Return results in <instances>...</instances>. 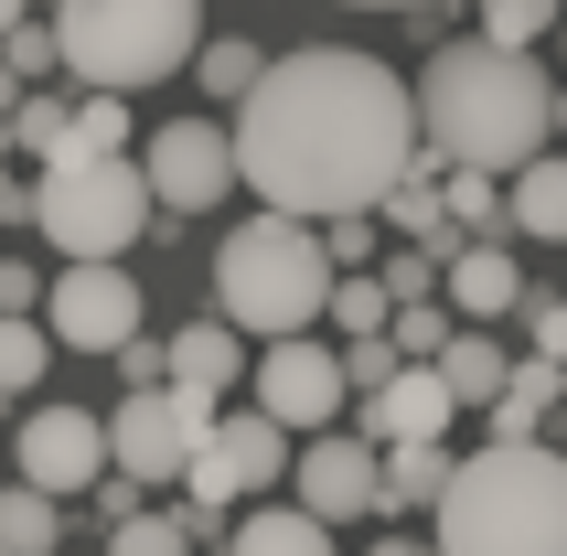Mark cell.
<instances>
[{
	"label": "cell",
	"instance_id": "cell-1",
	"mask_svg": "<svg viewBox=\"0 0 567 556\" xmlns=\"http://www.w3.org/2000/svg\"><path fill=\"white\" fill-rule=\"evenodd\" d=\"M408 161H417V96L396 64L353 54V43L268 54L257 96L236 107V183L300 225L375 215L408 183Z\"/></svg>",
	"mask_w": 567,
	"mask_h": 556
},
{
	"label": "cell",
	"instance_id": "cell-2",
	"mask_svg": "<svg viewBox=\"0 0 567 556\" xmlns=\"http://www.w3.org/2000/svg\"><path fill=\"white\" fill-rule=\"evenodd\" d=\"M408 96H417V151L440 161V172H493V183H514V172L546 161V140H557L546 64L504 54V43H482V32L440 43V54L417 64Z\"/></svg>",
	"mask_w": 567,
	"mask_h": 556
},
{
	"label": "cell",
	"instance_id": "cell-3",
	"mask_svg": "<svg viewBox=\"0 0 567 556\" xmlns=\"http://www.w3.org/2000/svg\"><path fill=\"white\" fill-rule=\"evenodd\" d=\"M429 546L440 556H567V450H546V439L493 450L482 439L472 461L450 471Z\"/></svg>",
	"mask_w": 567,
	"mask_h": 556
},
{
	"label": "cell",
	"instance_id": "cell-4",
	"mask_svg": "<svg viewBox=\"0 0 567 556\" xmlns=\"http://www.w3.org/2000/svg\"><path fill=\"white\" fill-rule=\"evenodd\" d=\"M332 278H343V268L321 257V225H300V215H247L215 247V310L236 321V332L289 342V332H311L321 310H332Z\"/></svg>",
	"mask_w": 567,
	"mask_h": 556
},
{
	"label": "cell",
	"instance_id": "cell-5",
	"mask_svg": "<svg viewBox=\"0 0 567 556\" xmlns=\"http://www.w3.org/2000/svg\"><path fill=\"white\" fill-rule=\"evenodd\" d=\"M204 43L193 0H54V54L86 96H140L161 75H183Z\"/></svg>",
	"mask_w": 567,
	"mask_h": 556
},
{
	"label": "cell",
	"instance_id": "cell-6",
	"mask_svg": "<svg viewBox=\"0 0 567 556\" xmlns=\"http://www.w3.org/2000/svg\"><path fill=\"white\" fill-rule=\"evenodd\" d=\"M151 183H140V161H43L32 172V225H43V247L75 257H128L151 236Z\"/></svg>",
	"mask_w": 567,
	"mask_h": 556
},
{
	"label": "cell",
	"instance_id": "cell-7",
	"mask_svg": "<svg viewBox=\"0 0 567 556\" xmlns=\"http://www.w3.org/2000/svg\"><path fill=\"white\" fill-rule=\"evenodd\" d=\"M204 450H215V406L183 397V385H128L107 406V471H128L140 493L151 482H183Z\"/></svg>",
	"mask_w": 567,
	"mask_h": 556
},
{
	"label": "cell",
	"instance_id": "cell-8",
	"mask_svg": "<svg viewBox=\"0 0 567 556\" xmlns=\"http://www.w3.org/2000/svg\"><path fill=\"white\" fill-rule=\"evenodd\" d=\"M140 321H151V300H140L128 257H75V268L43 289V332H54L64 353H107V364H118V342H140Z\"/></svg>",
	"mask_w": 567,
	"mask_h": 556
},
{
	"label": "cell",
	"instance_id": "cell-9",
	"mask_svg": "<svg viewBox=\"0 0 567 556\" xmlns=\"http://www.w3.org/2000/svg\"><path fill=\"white\" fill-rule=\"evenodd\" d=\"M11 471H22L32 493H96L107 482V406H54L32 397L22 418H11Z\"/></svg>",
	"mask_w": 567,
	"mask_h": 556
},
{
	"label": "cell",
	"instance_id": "cell-10",
	"mask_svg": "<svg viewBox=\"0 0 567 556\" xmlns=\"http://www.w3.org/2000/svg\"><path fill=\"white\" fill-rule=\"evenodd\" d=\"M140 183H151L161 215H215L236 193V128L225 119H161L140 140Z\"/></svg>",
	"mask_w": 567,
	"mask_h": 556
},
{
	"label": "cell",
	"instance_id": "cell-11",
	"mask_svg": "<svg viewBox=\"0 0 567 556\" xmlns=\"http://www.w3.org/2000/svg\"><path fill=\"white\" fill-rule=\"evenodd\" d=\"M289 503L321 514V525H375V514H385V450L364 429L300 439V461H289Z\"/></svg>",
	"mask_w": 567,
	"mask_h": 556
},
{
	"label": "cell",
	"instance_id": "cell-12",
	"mask_svg": "<svg viewBox=\"0 0 567 556\" xmlns=\"http://www.w3.org/2000/svg\"><path fill=\"white\" fill-rule=\"evenodd\" d=\"M247 385H257V406H268L279 429H300V439H321L332 418H343V397H353L343 353H332V342H311V332L268 342V353L247 364Z\"/></svg>",
	"mask_w": 567,
	"mask_h": 556
},
{
	"label": "cell",
	"instance_id": "cell-13",
	"mask_svg": "<svg viewBox=\"0 0 567 556\" xmlns=\"http://www.w3.org/2000/svg\"><path fill=\"white\" fill-rule=\"evenodd\" d=\"M440 300H450V321H514V310H525V257H514L504 236H450Z\"/></svg>",
	"mask_w": 567,
	"mask_h": 556
},
{
	"label": "cell",
	"instance_id": "cell-14",
	"mask_svg": "<svg viewBox=\"0 0 567 556\" xmlns=\"http://www.w3.org/2000/svg\"><path fill=\"white\" fill-rule=\"evenodd\" d=\"M450 418H461V397L440 385V364H396L364 397V439L375 450H417V439H450Z\"/></svg>",
	"mask_w": 567,
	"mask_h": 556
},
{
	"label": "cell",
	"instance_id": "cell-15",
	"mask_svg": "<svg viewBox=\"0 0 567 556\" xmlns=\"http://www.w3.org/2000/svg\"><path fill=\"white\" fill-rule=\"evenodd\" d=\"M546 418H567V364H536V353H514L504 397L482 406V429H493V450H525V439H546Z\"/></svg>",
	"mask_w": 567,
	"mask_h": 556
},
{
	"label": "cell",
	"instance_id": "cell-16",
	"mask_svg": "<svg viewBox=\"0 0 567 556\" xmlns=\"http://www.w3.org/2000/svg\"><path fill=\"white\" fill-rule=\"evenodd\" d=\"M161 353H172V385H183V397H204V406H225V385L257 364V353H247V332H236L225 310H215V321H193V332H172Z\"/></svg>",
	"mask_w": 567,
	"mask_h": 556
},
{
	"label": "cell",
	"instance_id": "cell-17",
	"mask_svg": "<svg viewBox=\"0 0 567 556\" xmlns=\"http://www.w3.org/2000/svg\"><path fill=\"white\" fill-rule=\"evenodd\" d=\"M215 461H225V482L236 493H279L289 482V429L257 406V418H215Z\"/></svg>",
	"mask_w": 567,
	"mask_h": 556
},
{
	"label": "cell",
	"instance_id": "cell-18",
	"mask_svg": "<svg viewBox=\"0 0 567 556\" xmlns=\"http://www.w3.org/2000/svg\"><path fill=\"white\" fill-rule=\"evenodd\" d=\"M504 236H536V247H567V151L525 161L504 183Z\"/></svg>",
	"mask_w": 567,
	"mask_h": 556
},
{
	"label": "cell",
	"instance_id": "cell-19",
	"mask_svg": "<svg viewBox=\"0 0 567 556\" xmlns=\"http://www.w3.org/2000/svg\"><path fill=\"white\" fill-rule=\"evenodd\" d=\"M504 374H514V342L472 332V321H461V332L440 342V385H450L461 406H493V397H504Z\"/></svg>",
	"mask_w": 567,
	"mask_h": 556
},
{
	"label": "cell",
	"instance_id": "cell-20",
	"mask_svg": "<svg viewBox=\"0 0 567 556\" xmlns=\"http://www.w3.org/2000/svg\"><path fill=\"white\" fill-rule=\"evenodd\" d=\"M225 556H332V525H321V514H300V503H257Z\"/></svg>",
	"mask_w": 567,
	"mask_h": 556
},
{
	"label": "cell",
	"instance_id": "cell-21",
	"mask_svg": "<svg viewBox=\"0 0 567 556\" xmlns=\"http://www.w3.org/2000/svg\"><path fill=\"white\" fill-rule=\"evenodd\" d=\"M193 75H204V107H247L257 75H268V43H247V32H215V43H193Z\"/></svg>",
	"mask_w": 567,
	"mask_h": 556
},
{
	"label": "cell",
	"instance_id": "cell-22",
	"mask_svg": "<svg viewBox=\"0 0 567 556\" xmlns=\"http://www.w3.org/2000/svg\"><path fill=\"white\" fill-rule=\"evenodd\" d=\"M450 439H417V450H385V514H408V503H429L440 514V493H450Z\"/></svg>",
	"mask_w": 567,
	"mask_h": 556
},
{
	"label": "cell",
	"instance_id": "cell-23",
	"mask_svg": "<svg viewBox=\"0 0 567 556\" xmlns=\"http://www.w3.org/2000/svg\"><path fill=\"white\" fill-rule=\"evenodd\" d=\"M54 546H64V503L11 482V493H0V556H54Z\"/></svg>",
	"mask_w": 567,
	"mask_h": 556
},
{
	"label": "cell",
	"instance_id": "cell-24",
	"mask_svg": "<svg viewBox=\"0 0 567 556\" xmlns=\"http://www.w3.org/2000/svg\"><path fill=\"white\" fill-rule=\"evenodd\" d=\"M43 374H54V332H32L22 310H0V397L32 406V397H43Z\"/></svg>",
	"mask_w": 567,
	"mask_h": 556
},
{
	"label": "cell",
	"instance_id": "cell-25",
	"mask_svg": "<svg viewBox=\"0 0 567 556\" xmlns=\"http://www.w3.org/2000/svg\"><path fill=\"white\" fill-rule=\"evenodd\" d=\"M440 225L450 236H504V183L493 172H440Z\"/></svg>",
	"mask_w": 567,
	"mask_h": 556
},
{
	"label": "cell",
	"instance_id": "cell-26",
	"mask_svg": "<svg viewBox=\"0 0 567 556\" xmlns=\"http://www.w3.org/2000/svg\"><path fill=\"white\" fill-rule=\"evenodd\" d=\"M343 342H364V332H396V300H385V278L375 268H353V278H332V310H321Z\"/></svg>",
	"mask_w": 567,
	"mask_h": 556
},
{
	"label": "cell",
	"instance_id": "cell-27",
	"mask_svg": "<svg viewBox=\"0 0 567 556\" xmlns=\"http://www.w3.org/2000/svg\"><path fill=\"white\" fill-rule=\"evenodd\" d=\"M557 22H567V0H482V43H504V54H536Z\"/></svg>",
	"mask_w": 567,
	"mask_h": 556
},
{
	"label": "cell",
	"instance_id": "cell-28",
	"mask_svg": "<svg viewBox=\"0 0 567 556\" xmlns=\"http://www.w3.org/2000/svg\"><path fill=\"white\" fill-rule=\"evenodd\" d=\"M440 257H450V225H440V236H408V247L375 268L385 300H396V310H408V300H440Z\"/></svg>",
	"mask_w": 567,
	"mask_h": 556
},
{
	"label": "cell",
	"instance_id": "cell-29",
	"mask_svg": "<svg viewBox=\"0 0 567 556\" xmlns=\"http://www.w3.org/2000/svg\"><path fill=\"white\" fill-rule=\"evenodd\" d=\"M64 161H128V96H75V140Z\"/></svg>",
	"mask_w": 567,
	"mask_h": 556
},
{
	"label": "cell",
	"instance_id": "cell-30",
	"mask_svg": "<svg viewBox=\"0 0 567 556\" xmlns=\"http://www.w3.org/2000/svg\"><path fill=\"white\" fill-rule=\"evenodd\" d=\"M64 140H75V107L64 96H22L11 107V151L22 161H64Z\"/></svg>",
	"mask_w": 567,
	"mask_h": 556
},
{
	"label": "cell",
	"instance_id": "cell-31",
	"mask_svg": "<svg viewBox=\"0 0 567 556\" xmlns=\"http://www.w3.org/2000/svg\"><path fill=\"white\" fill-rule=\"evenodd\" d=\"M375 215H385V225H408V236H440V161L417 151V161H408V183L385 193Z\"/></svg>",
	"mask_w": 567,
	"mask_h": 556
},
{
	"label": "cell",
	"instance_id": "cell-32",
	"mask_svg": "<svg viewBox=\"0 0 567 556\" xmlns=\"http://www.w3.org/2000/svg\"><path fill=\"white\" fill-rule=\"evenodd\" d=\"M225 503H247V493H236V482H225V461L204 450V461L183 471V535H215V525H225Z\"/></svg>",
	"mask_w": 567,
	"mask_h": 556
},
{
	"label": "cell",
	"instance_id": "cell-33",
	"mask_svg": "<svg viewBox=\"0 0 567 556\" xmlns=\"http://www.w3.org/2000/svg\"><path fill=\"white\" fill-rule=\"evenodd\" d=\"M107 556H193V535H183V514H151L140 503V514L107 525Z\"/></svg>",
	"mask_w": 567,
	"mask_h": 556
},
{
	"label": "cell",
	"instance_id": "cell-34",
	"mask_svg": "<svg viewBox=\"0 0 567 556\" xmlns=\"http://www.w3.org/2000/svg\"><path fill=\"white\" fill-rule=\"evenodd\" d=\"M450 332H461V321H450V300H408V310H396V353H408V364H440Z\"/></svg>",
	"mask_w": 567,
	"mask_h": 556
},
{
	"label": "cell",
	"instance_id": "cell-35",
	"mask_svg": "<svg viewBox=\"0 0 567 556\" xmlns=\"http://www.w3.org/2000/svg\"><path fill=\"white\" fill-rule=\"evenodd\" d=\"M514 321H525V353H536V364H567V300L525 289V310H514Z\"/></svg>",
	"mask_w": 567,
	"mask_h": 556
},
{
	"label": "cell",
	"instance_id": "cell-36",
	"mask_svg": "<svg viewBox=\"0 0 567 556\" xmlns=\"http://www.w3.org/2000/svg\"><path fill=\"white\" fill-rule=\"evenodd\" d=\"M0 64H11V75H64V54H54V22L0 32Z\"/></svg>",
	"mask_w": 567,
	"mask_h": 556
},
{
	"label": "cell",
	"instance_id": "cell-37",
	"mask_svg": "<svg viewBox=\"0 0 567 556\" xmlns=\"http://www.w3.org/2000/svg\"><path fill=\"white\" fill-rule=\"evenodd\" d=\"M321 257H332V268H375V215H332V225H321Z\"/></svg>",
	"mask_w": 567,
	"mask_h": 556
},
{
	"label": "cell",
	"instance_id": "cell-38",
	"mask_svg": "<svg viewBox=\"0 0 567 556\" xmlns=\"http://www.w3.org/2000/svg\"><path fill=\"white\" fill-rule=\"evenodd\" d=\"M396 364H408V353H396V332H364V342H343V374L364 385V397H375V385H385Z\"/></svg>",
	"mask_w": 567,
	"mask_h": 556
},
{
	"label": "cell",
	"instance_id": "cell-39",
	"mask_svg": "<svg viewBox=\"0 0 567 556\" xmlns=\"http://www.w3.org/2000/svg\"><path fill=\"white\" fill-rule=\"evenodd\" d=\"M118 374H128V385H172V353L140 332V342H118Z\"/></svg>",
	"mask_w": 567,
	"mask_h": 556
},
{
	"label": "cell",
	"instance_id": "cell-40",
	"mask_svg": "<svg viewBox=\"0 0 567 556\" xmlns=\"http://www.w3.org/2000/svg\"><path fill=\"white\" fill-rule=\"evenodd\" d=\"M0 310H22V321H32V257H0Z\"/></svg>",
	"mask_w": 567,
	"mask_h": 556
},
{
	"label": "cell",
	"instance_id": "cell-41",
	"mask_svg": "<svg viewBox=\"0 0 567 556\" xmlns=\"http://www.w3.org/2000/svg\"><path fill=\"white\" fill-rule=\"evenodd\" d=\"M343 11H440V0H343Z\"/></svg>",
	"mask_w": 567,
	"mask_h": 556
},
{
	"label": "cell",
	"instance_id": "cell-42",
	"mask_svg": "<svg viewBox=\"0 0 567 556\" xmlns=\"http://www.w3.org/2000/svg\"><path fill=\"white\" fill-rule=\"evenodd\" d=\"M22 96H32V86H22V75H11V64H0V119H11V107H22Z\"/></svg>",
	"mask_w": 567,
	"mask_h": 556
},
{
	"label": "cell",
	"instance_id": "cell-43",
	"mask_svg": "<svg viewBox=\"0 0 567 556\" xmlns=\"http://www.w3.org/2000/svg\"><path fill=\"white\" fill-rule=\"evenodd\" d=\"M32 22V0H0V32H22Z\"/></svg>",
	"mask_w": 567,
	"mask_h": 556
},
{
	"label": "cell",
	"instance_id": "cell-44",
	"mask_svg": "<svg viewBox=\"0 0 567 556\" xmlns=\"http://www.w3.org/2000/svg\"><path fill=\"white\" fill-rule=\"evenodd\" d=\"M375 556H440V546H408V535H385V546Z\"/></svg>",
	"mask_w": 567,
	"mask_h": 556
},
{
	"label": "cell",
	"instance_id": "cell-45",
	"mask_svg": "<svg viewBox=\"0 0 567 556\" xmlns=\"http://www.w3.org/2000/svg\"><path fill=\"white\" fill-rule=\"evenodd\" d=\"M557 140H567V86H557Z\"/></svg>",
	"mask_w": 567,
	"mask_h": 556
},
{
	"label": "cell",
	"instance_id": "cell-46",
	"mask_svg": "<svg viewBox=\"0 0 567 556\" xmlns=\"http://www.w3.org/2000/svg\"><path fill=\"white\" fill-rule=\"evenodd\" d=\"M557 43H567V22H557Z\"/></svg>",
	"mask_w": 567,
	"mask_h": 556
}]
</instances>
